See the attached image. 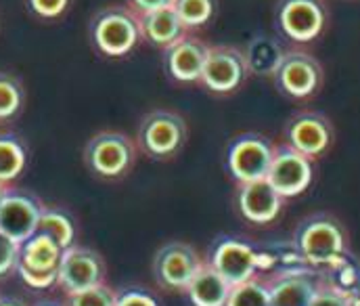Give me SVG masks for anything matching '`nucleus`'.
<instances>
[{"label":"nucleus","mask_w":360,"mask_h":306,"mask_svg":"<svg viewBox=\"0 0 360 306\" xmlns=\"http://www.w3.org/2000/svg\"><path fill=\"white\" fill-rule=\"evenodd\" d=\"M63 250L44 233H34L30 239L19 243L17 275L25 286L34 290H46L57 283Z\"/></svg>","instance_id":"obj_8"},{"label":"nucleus","mask_w":360,"mask_h":306,"mask_svg":"<svg viewBox=\"0 0 360 306\" xmlns=\"http://www.w3.org/2000/svg\"><path fill=\"white\" fill-rule=\"evenodd\" d=\"M36 233L49 235L61 250L72 248L76 243V237H78V229H76L74 218L63 208H55V205L42 208Z\"/></svg>","instance_id":"obj_24"},{"label":"nucleus","mask_w":360,"mask_h":306,"mask_svg":"<svg viewBox=\"0 0 360 306\" xmlns=\"http://www.w3.org/2000/svg\"><path fill=\"white\" fill-rule=\"evenodd\" d=\"M291 241L310 269L325 271L350 252V235L344 222L329 212H314L302 218Z\"/></svg>","instance_id":"obj_1"},{"label":"nucleus","mask_w":360,"mask_h":306,"mask_svg":"<svg viewBox=\"0 0 360 306\" xmlns=\"http://www.w3.org/2000/svg\"><path fill=\"white\" fill-rule=\"evenodd\" d=\"M17 258H19V243H15L13 239L0 233V279L17 269Z\"/></svg>","instance_id":"obj_31"},{"label":"nucleus","mask_w":360,"mask_h":306,"mask_svg":"<svg viewBox=\"0 0 360 306\" xmlns=\"http://www.w3.org/2000/svg\"><path fill=\"white\" fill-rule=\"evenodd\" d=\"M117 290L109 288L107 283L82 290L78 294H70L65 306H115Z\"/></svg>","instance_id":"obj_29"},{"label":"nucleus","mask_w":360,"mask_h":306,"mask_svg":"<svg viewBox=\"0 0 360 306\" xmlns=\"http://www.w3.org/2000/svg\"><path fill=\"white\" fill-rule=\"evenodd\" d=\"M27 162V153L23 149V145L8 134H0V183L8 185L11 181H15Z\"/></svg>","instance_id":"obj_25"},{"label":"nucleus","mask_w":360,"mask_h":306,"mask_svg":"<svg viewBox=\"0 0 360 306\" xmlns=\"http://www.w3.org/2000/svg\"><path fill=\"white\" fill-rule=\"evenodd\" d=\"M126 4H128L134 13L143 15V13H151V11L164 8V6H172L174 0H126Z\"/></svg>","instance_id":"obj_34"},{"label":"nucleus","mask_w":360,"mask_h":306,"mask_svg":"<svg viewBox=\"0 0 360 306\" xmlns=\"http://www.w3.org/2000/svg\"><path fill=\"white\" fill-rule=\"evenodd\" d=\"M115 306H160L158 298L143 288H126L117 290Z\"/></svg>","instance_id":"obj_30"},{"label":"nucleus","mask_w":360,"mask_h":306,"mask_svg":"<svg viewBox=\"0 0 360 306\" xmlns=\"http://www.w3.org/2000/svg\"><path fill=\"white\" fill-rule=\"evenodd\" d=\"M226 306H270L269 290L262 279H250L233 286Z\"/></svg>","instance_id":"obj_27"},{"label":"nucleus","mask_w":360,"mask_h":306,"mask_svg":"<svg viewBox=\"0 0 360 306\" xmlns=\"http://www.w3.org/2000/svg\"><path fill=\"white\" fill-rule=\"evenodd\" d=\"M30 8L42 19H55L63 15L70 6V0H27Z\"/></svg>","instance_id":"obj_32"},{"label":"nucleus","mask_w":360,"mask_h":306,"mask_svg":"<svg viewBox=\"0 0 360 306\" xmlns=\"http://www.w3.org/2000/svg\"><path fill=\"white\" fill-rule=\"evenodd\" d=\"M210 44L201 38L186 34L184 38L176 40L168 49H164V70L166 74L179 84H193L199 82L201 70L207 57Z\"/></svg>","instance_id":"obj_17"},{"label":"nucleus","mask_w":360,"mask_h":306,"mask_svg":"<svg viewBox=\"0 0 360 306\" xmlns=\"http://www.w3.org/2000/svg\"><path fill=\"white\" fill-rule=\"evenodd\" d=\"M216 6L218 0H174L172 4V8L176 11L180 21L188 32L207 25L216 15Z\"/></svg>","instance_id":"obj_26"},{"label":"nucleus","mask_w":360,"mask_h":306,"mask_svg":"<svg viewBox=\"0 0 360 306\" xmlns=\"http://www.w3.org/2000/svg\"><path fill=\"white\" fill-rule=\"evenodd\" d=\"M201 264L203 258L195 246L186 241H168L155 252L151 262V273L160 290L184 294L193 275L199 271Z\"/></svg>","instance_id":"obj_9"},{"label":"nucleus","mask_w":360,"mask_h":306,"mask_svg":"<svg viewBox=\"0 0 360 306\" xmlns=\"http://www.w3.org/2000/svg\"><path fill=\"white\" fill-rule=\"evenodd\" d=\"M260 269H258V279H269L278 275H293V273H304V271H314L308 267L300 250L291 239L287 241H272L269 246H260Z\"/></svg>","instance_id":"obj_19"},{"label":"nucleus","mask_w":360,"mask_h":306,"mask_svg":"<svg viewBox=\"0 0 360 306\" xmlns=\"http://www.w3.org/2000/svg\"><path fill=\"white\" fill-rule=\"evenodd\" d=\"M136 17H139L141 38H145L147 42L155 44L160 49H168L176 40L184 38L186 34H191L184 27V23L180 21V17L172 6H164V8L143 13V15L136 13Z\"/></svg>","instance_id":"obj_20"},{"label":"nucleus","mask_w":360,"mask_h":306,"mask_svg":"<svg viewBox=\"0 0 360 306\" xmlns=\"http://www.w3.org/2000/svg\"><path fill=\"white\" fill-rule=\"evenodd\" d=\"M188 139L186 120L172 109H151L147 111L136 128V149L151 160H172L176 158Z\"/></svg>","instance_id":"obj_3"},{"label":"nucleus","mask_w":360,"mask_h":306,"mask_svg":"<svg viewBox=\"0 0 360 306\" xmlns=\"http://www.w3.org/2000/svg\"><path fill=\"white\" fill-rule=\"evenodd\" d=\"M321 277V275H319ZM310 306H350V300L342 294H338L335 290H331L327 283H323V279L319 281L316 294L312 298Z\"/></svg>","instance_id":"obj_33"},{"label":"nucleus","mask_w":360,"mask_h":306,"mask_svg":"<svg viewBox=\"0 0 360 306\" xmlns=\"http://www.w3.org/2000/svg\"><path fill=\"white\" fill-rule=\"evenodd\" d=\"M272 80L281 95L304 101L321 91L325 72L314 55L300 49H287L276 72L272 74Z\"/></svg>","instance_id":"obj_6"},{"label":"nucleus","mask_w":360,"mask_h":306,"mask_svg":"<svg viewBox=\"0 0 360 306\" xmlns=\"http://www.w3.org/2000/svg\"><path fill=\"white\" fill-rule=\"evenodd\" d=\"M34 306H63V305H59V302H51V300H46V302H38V305H34Z\"/></svg>","instance_id":"obj_37"},{"label":"nucleus","mask_w":360,"mask_h":306,"mask_svg":"<svg viewBox=\"0 0 360 306\" xmlns=\"http://www.w3.org/2000/svg\"><path fill=\"white\" fill-rule=\"evenodd\" d=\"M84 166L101 181H122L136 164V143L120 130H101L84 145Z\"/></svg>","instance_id":"obj_2"},{"label":"nucleus","mask_w":360,"mask_h":306,"mask_svg":"<svg viewBox=\"0 0 360 306\" xmlns=\"http://www.w3.org/2000/svg\"><path fill=\"white\" fill-rule=\"evenodd\" d=\"M105 279L107 264L105 258L94 248L74 243L72 248L63 250L57 273V286L65 292V296L101 286L105 283Z\"/></svg>","instance_id":"obj_13"},{"label":"nucleus","mask_w":360,"mask_h":306,"mask_svg":"<svg viewBox=\"0 0 360 306\" xmlns=\"http://www.w3.org/2000/svg\"><path fill=\"white\" fill-rule=\"evenodd\" d=\"M285 51L287 49H283L281 42L276 38H270V36H258V38L250 40L248 49L243 51L250 76L272 78V74L276 72V68L285 55Z\"/></svg>","instance_id":"obj_22"},{"label":"nucleus","mask_w":360,"mask_h":306,"mask_svg":"<svg viewBox=\"0 0 360 306\" xmlns=\"http://www.w3.org/2000/svg\"><path fill=\"white\" fill-rule=\"evenodd\" d=\"M235 205L243 220L252 224H270L278 218L285 200L266 179L241 183L235 191Z\"/></svg>","instance_id":"obj_16"},{"label":"nucleus","mask_w":360,"mask_h":306,"mask_svg":"<svg viewBox=\"0 0 360 306\" xmlns=\"http://www.w3.org/2000/svg\"><path fill=\"white\" fill-rule=\"evenodd\" d=\"M319 275L323 283H327L331 290L346 296L348 300L360 298V260L350 252Z\"/></svg>","instance_id":"obj_23"},{"label":"nucleus","mask_w":360,"mask_h":306,"mask_svg":"<svg viewBox=\"0 0 360 306\" xmlns=\"http://www.w3.org/2000/svg\"><path fill=\"white\" fill-rule=\"evenodd\" d=\"M274 23L287 40L312 42L325 30L327 6L323 0H278Z\"/></svg>","instance_id":"obj_12"},{"label":"nucleus","mask_w":360,"mask_h":306,"mask_svg":"<svg viewBox=\"0 0 360 306\" xmlns=\"http://www.w3.org/2000/svg\"><path fill=\"white\" fill-rule=\"evenodd\" d=\"M312 179H314L312 160L287 147L285 143L274 145V155L270 162L266 181L283 200L302 196L312 185Z\"/></svg>","instance_id":"obj_14"},{"label":"nucleus","mask_w":360,"mask_h":306,"mask_svg":"<svg viewBox=\"0 0 360 306\" xmlns=\"http://www.w3.org/2000/svg\"><path fill=\"white\" fill-rule=\"evenodd\" d=\"M6 191H8V187L0 183V204H2V200H4V196H6Z\"/></svg>","instance_id":"obj_36"},{"label":"nucleus","mask_w":360,"mask_h":306,"mask_svg":"<svg viewBox=\"0 0 360 306\" xmlns=\"http://www.w3.org/2000/svg\"><path fill=\"white\" fill-rule=\"evenodd\" d=\"M262 281L269 290L270 306H310L321 277L319 271H304L269 277Z\"/></svg>","instance_id":"obj_18"},{"label":"nucleus","mask_w":360,"mask_h":306,"mask_svg":"<svg viewBox=\"0 0 360 306\" xmlns=\"http://www.w3.org/2000/svg\"><path fill=\"white\" fill-rule=\"evenodd\" d=\"M274 143L260 132H241L226 145V170L237 185L266 179Z\"/></svg>","instance_id":"obj_5"},{"label":"nucleus","mask_w":360,"mask_h":306,"mask_svg":"<svg viewBox=\"0 0 360 306\" xmlns=\"http://www.w3.org/2000/svg\"><path fill=\"white\" fill-rule=\"evenodd\" d=\"M193 306H226L231 286L224 277L203 258V264L193 275L186 292H184Z\"/></svg>","instance_id":"obj_21"},{"label":"nucleus","mask_w":360,"mask_h":306,"mask_svg":"<svg viewBox=\"0 0 360 306\" xmlns=\"http://www.w3.org/2000/svg\"><path fill=\"white\" fill-rule=\"evenodd\" d=\"M283 136L287 147L295 149L308 160H316L331 149L335 141V128L321 111H297L285 122Z\"/></svg>","instance_id":"obj_11"},{"label":"nucleus","mask_w":360,"mask_h":306,"mask_svg":"<svg viewBox=\"0 0 360 306\" xmlns=\"http://www.w3.org/2000/svg\"><path fill=\"white\" fill-rule=\"evenodd\" d=\"M350 306H360V298H356V300H350Z\"/></svg>","instance_id":"obj_38"},{"label":"nucleus","mask_w":360,"mask_h":306,"mask_svg":"<svg viewBox=\"0 0 360 306\" xmlns=\"http://www.w3.org/2000/svg\"><path fill=\"white\" fill-rule=\"evenodd\" d=\"M90 40L105 57H124L141 40L139 17L128 4L103 6L90 19Z\"/></svg>","instance_id":"obj_4"},{"label":"nucleus","mask_w":360,"mask_h":306,"mask_svg":"<svg viewBox=\"0 0 360 306\" xmlns=\"http://www.w3.org/2000/svg\"><path fill=\"white\" fill-rule=\"evenodd\" d=\"M233 288L239 283H245L250 279H258L260 269V252L258 246H254L248 239L241 237H218L205 258Z\"/></svg>","instance_id":"obj_10"},{"label":"nucleus","mask_w":360,"mask_h":306,"mask_svg":"<svg viewBox=\"0 0 360 306\" xmlns=\"http://www.w3.org/2000/svg\"><path fill=\"white\" fill-rule=\"evenodd\" d=\"M44 204L25 191L8 189L0 204V233L15 243H23L38 231Z\"/></svg>","instance_id":"obj_15"},{"label":"nucleus","mask_w":360,"mask_h":306,"mask_svg":"<svg viewBox=\"0 0 360 306\" xmlns=\"http://www.w3.org/2000/svg\"><path fill=\"white\" fill-rule=\"evenodd\" d=\"M0 306H25L17 298H8V296H0Z\"/></svg>","instance_id":"obj_35"},{"label":"nucleus","mask_w":360,"mask_h":306,"mask_svg":"<svg viewBox=\"0 0 360 306\" xmlns=\"http://www.w3.org/2000/svg\"><path fill=\"white\" fill-rule=\"evenodd\" d=\"M23 105V89L17 78L0 74V122L11 120Z\"/></svg>","instance_id":"obj_28"},{"label":"nucleus","mask_w":360,"mask_h":306,"mask_svg":"<svg viewBox=\"0 0 360 306\" xmlns=\"http://www.w3.org/2000/svg\"><path fill=\"white\" fill-rule=\"evenodd\" d=\"M250 78L245 55L235 44H210L199 84L218 97L235 95Z\"/></svg>","instance_id":"obj_7"}]
</instances>
